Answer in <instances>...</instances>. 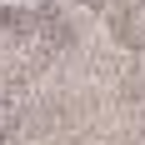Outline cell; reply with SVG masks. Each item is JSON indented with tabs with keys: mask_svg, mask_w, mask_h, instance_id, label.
Listing matches in <instances>:
<instances>
[{
	"mask_svg": "<svg viewBox=\"0 0 145 145\" xmlns=\"http://www.w3.org/2000/svg\"><path fill=\"white\" fill-rule=\"evenodd\" d=\"M10 130H15V105L0 100V135H10Z\"/></svg>",
	"mask_w": 145,
	"mask_h": 145,
	"instance_id": "1",
	"label": "cell"
},
{
	"mask_svg": "<svg viewBox=\"0 0 145 145\" xmlns=\"http://www.w3.org/2000/svg\"><path fill=\"white\" fill-rule=\"evenodd\" d=\"M0 10H40V0H0Z\"/></svg>",
	"mask_w": 145,
	"mask_h": 145,
	"instance_id": "2",
	"label": "cell"
}]
</instances>
